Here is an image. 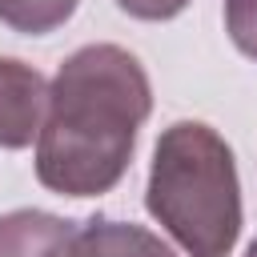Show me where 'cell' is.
Listing matches in <instances>:
<instances>
[{
  "mask_svg": "<svg viewBox=\"0 0 257 257\" xmlns=\"http://www.w3.org/2000/svg\"><path fill=\"white\" fill-rule=\"evenodd\" d=\"M153 112V84L120 44L76 48L48 88V116L36 137V181L60 197L108 193Z\"/></svg>",
  "mask_w": 257,
  "mask_h": 257,
  "instance_id": "1",
  "label": "cell"
},
{
  "mask_svg": "<svg viewBox=\"0 0 257 257\" xmlns=\"http://www.w3.org/2000/svg\"><path fill=\"white\" fill-rule=\"evenodd\" d=\"M145 209L189 257H229L241 237L233 149L205 120H177L153 149Z\"/></svg>",
  "mask_w": 257,
  "mask_h": 257,
  "instance_id": "2",
  "label": "cell"
},
{
  "mask_svg": "<svg viewBox=\"0 0 257 257\" xmlns=\"http://www.w3.org/2000/svg\"><path fill=\"white\" fill-rule=\"evenodd\" d=\"M48 80L12 56H0V149H28L48 116Z\"/></svg>",
  "mask_w": 257,
  "mask_h": 257,
  "instance_id": "3",
  "label": "cell"
},
{
  "mask_svg": "<svg viewBox=\"0 0 257 257\" xmlns=\"http://www.w3.org/2000/svg\"><path fill=\"white\" fill-rule=\"evenodd\" d=\"M76 225L44 209H12L0 217V257H72Z\"/></svg>",
  "mask_w": 257,
  "mask_h": 257,
  "instance_id": "4",
  "label": "cell"
},
{
  "mask_svg": "<svg viewBox=\"0 0 257 257\" xmlns=\"http://www.w3.org/2000/svg\"><path fill=\"white\" fill-rule=\"evenodd\" d=\"M72 257H177L157 233L133 221H112V217H88L76 229V249Z\"/></svg>",
  "mask_w": 257,
  "mask_h": 257,
  "instance_id": "5",
  "label": "cell"
},
{
  "mask_svg": "<svg viewBox=\"0 0 257 257\" xmlns=\"http://www.w3.org/2000/svg\"><path fill=\"white\" fill-rule=\"evenodd\" d=\"M80 0H0V24L24 36H48L56 32Z\"/></svg>",
  "mask_w": 257,
  "mask_h": 257,
  "instance_id": "6",
  "label": "cell"
},
{
  "mask_svg": "<svg viewBox=\"0 0 257 257\" xmlns=\"http://www.w3.org/2000/svg\"><path fill=\"white\" fill-rule=\"evenodd\" d=\"M225 32L249 60H257V0H225Z\"/></svg>",
  "mask_w": 257,
  "mask_h": 257,
  "instance_id": "7",
  "label": "cell"
},
{
  "mask_svg": "<svg viewBox=\"0 0 257 257\" xmlns=\"http://www.w3.org/2000/svg\"><path fill=\"white\" fill-rule=\"evenodd\" d=\"M193 0H116L120 12L137 16V20H173L189 8Z\"/></svg>",
  "mask_w": 257,
  "mask_h": 257,
  "instance_id": "8",
  "label": "cell"
},
{
  "mask_svg": "<svg viewBox=\"0 0 257 257\" xmlns=\"http://www.w3.org/2000/svg\"><path fill=\"white\" fill-rule=\"evenodd\" d=\"M245 257H257V241H249V249H245Z\"/></svg>",
  "mask_w": 257,
  "mask_h": 257,
  "instance_id": "9",
  "label": "cell"
}]
</instances>
